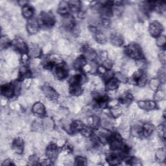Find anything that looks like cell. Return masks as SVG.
<instances>
[{
	"mask_svg": "<svg viewBox=\"0 0 166 166\" xmlns=\"http://www.w3.org/2000/svg\"><path fill=\"white\" fill-rule=\"evenodd\" d=\"M126 53L132 59L139 60L141 59L142 52L140 47L136 44H129L125 49Z\"/></svg>",
	"mask_w": 166,
	"mask_h": 166,
	"instance_id": "cell-1",
	"label": "cell"
},
{
	"mask_svg": "<svg viewBox=\"0 0 166 166\" xmlns=\"http://www.w3.org/2000/svg\"><path fill=\"white\" fill-rule=\"evenodd\" d=\"M110 147L114 150H119L123 148L122 138L118 134H114L109 137Z\"/></svg>",
	"mask_w": 166,
	"mask_h": 166,
	"instance_id": "cell-2",
	"label": "cell"
},
{
	"mask_svg": "<svg viewBox=\"0 0 166 166\" xmlns=\"http://www.w3.org/2000/svg\"><path fill=\"white\" fill-rule=\"evenodd\" d=\"M149 31L150 35L153 37H158L161 35L163 31L162 23L158 22H153L149 25Z\"/></svg>",
	"mask_w": 166,
	"mask_h": 166,
	"instance_id": "cell-3",
	"label": "cell"
},
{
	"mask_svg": "<svg viewBox=\"0 0 166 166\" xmlns=\"http://www.w3.org/2000/svg\"><path fill=\"white\" fill-rule=\"evenodd\" d=\"M68 69L66 65L60 64L53 69V75L58 79H62L68 76Z\"/></svg>",
	"mask_w": 166,
	"mask_h": 166,
	"instance_id": "cell-4",
	"label": "cell"
},
{
	"mask_svg": "<svg viewBox=\"0 0 166 166\" xmlns=\"http://www.w3.org/2000/svg\"><path fill=\"white\" fill-rule=\"evenodd\" d=\"M42 92L44 93L45 97L48 98L49 100L55 101L57 100L59 97V94L56 90L53 87L49 86H44L42 88Z\"/></svg>",
	"mask_w": 166,
	"mask_h": 166,
	"instance_id": "cell-5",
	"label": "cell"
},
{
	"mask_svg": "<svg viewBox=\"0 0 166 166\" xmlns=\"http://www.w3.org/2000/svg\"><path fill=\"white\" fill-rule=\"evenodd\" d=\"M13 46L15 50L23 53H25L28 49V47H27L26 43L24 42L23 38L21 37H18L14 39L13 42Z\"/></svg>",
	"mask_w": 166,
	"mask_h": 166,
	"instance_id": "cell-6",
	"label": "cell"
},
{
	"mask_svg": "<svg viewBox=\"0 0 166 166\" xmlns=\"http://www.w3.org/2000/svg\"><path fill=\"white\" fill-rule=\"evenodd\" d=\"M59 155L58 146L56 143H51L47 146L46 149V156L51 160H54Z\"/></svg>",
	"mask_w": 166,
	"mask_h": 166,
	"instance_id": "cell-7",
	"label": "cell"
},
{
	"mask_svg": "<svg viewBox=\"0 0 166 166\" xmlns=\"http://www.w3.org/2000/svg\"><path fill=\"white\" fill-rule=\"evenodd\" d=\"M138 107L142 110H152L156 107L157 105L155 101L149 100H140L138 102Z\"/></svg>",
	"mask_w": 166,
	"mask_h": 166,
	"instance_id": "cell-8",
	"label": "cell"
},
{
	"mask_svg": "<svg viewBox=\"0 0 166 166\" xmlns=\"http://www.w3.org/2000/svg\"><path fill=\"white\" fill-rule=\"evenodd\" d=\"M38 22L37 20L32 19L29 20L27 23L26 30L28 33L31 34V35H34L38 32Z\"/></svg>",
	"mask_w": 166,
	"mask_h": 166,
	"instance_id": "cell-9",
	"label": "cell"
},
{
	"mask_svg": "<svg viewBox=\"0 0 166 166\" xmlns=\"http://www.w3.org/2000/svg\"><path fill=\"white\" fill-rule=\"evenodd\" d=\"M110 37L111 43L116 47H118L121 46L123 44V42H123L124 40H123V37L119 32H112Z\"/></svg>",
	"mask_w": 166,
	"mask_h": 166,
	"instance_id": "cell-10",
	"label": "cell"
},
{
	"mask_svg": "<svg viewBox=\"0 0 166 166\" xmlns=\"http://www.w3.org/2000/svg\"><path fill=\"white\" fill-rule=\"evenodd\" d=\"M32 112L36 115L44 116L46 114V107L42 102H37L32 105Z\"/></svg>",
	"mask_w": 166,
	"mask_h": 166,
	"instance_id": "cell-11",
	"label": "cell"
},
{
	"mask_svg": "<svg viewBox=\"0 0 166 166\" xmlns=\"http://www.w3.org/2000/svg\"><path fill=\"white\" fill-rule=\"evenodd\" d=\"M12 149L15 153L22 154L24 150V143L22 138H16L13 143Z\"/></svg>",
	"mask_w": 166,
	"mask_h": 166,
	"instance_id": "cell-12",
	"label": "cell"
},
{
	"mask_svg": "<svg viewBox=\"0 0 166 166\" xmlns=\"http://www.w3.org/2000/svg\"><path fill=\"white\" fill-rule=\"evenodd\" d=\"M42 54V49L37 44H31L29 47V55L32 58H38Z\"/></svg>",
	"mask_w": 166,
	"mask_h": 166,
	"instance_id": "cell-13",
	"label": "cell"
},
{
	"mask_svg": "<svg viewBox=\"0 0 166 166\" xmlns=\"http://www.w3.org/2000/svg\"><path fill=\"white\" fill-rule=\"evenodd\" d=\"M83 53L84 57H85L84 58L90 60V61H94L97 57L96 53L92 49V48L89 46H84L83 47Z\"/></svg>",
	"mask_w": 166,
	"mask_h": 166,
	"instance_id": "cell-14",
	"label": "cell"
},
{
	"mask_svg": "<svg viewBox=\"0 0 166 166\" xmlns=\"http://www.w3.org/2000/svg\"><path fill=\"white\" fill-rule=\"evenodd\" d=\"M1 93L6 98H11L14 94L13 86L10 84H5L1 87Z\"/></svg>",
	"mask_w": 166,
	"mask_h": 166,
	"instance_id": "cell-15",
	"label": "cell"
},
{
	"mask_svg": "<svg viewBox=\"0 0 166 166\" xmlns=\"http://www.w3.org/2000/svg\"><path fill=\"white\" fill-rule=\"evenodd\" d=\"M69 10V5L68 2L65 1H60L58 7V13L62 16H66L68 13Z\"/></svg>",
	"mask_w": 166,
	"mask_h": 166,
	"instance_id": "cell-16",
	"label": "cell"
},
{
	"mask_svg": "<svg viewBox=\"0 0 166 166\" xmlns=\"http://www.w3.org/2000/svg\"><path fill=\"white\" fill-rule=\"evenodd\" d=\"M154 131V125L150 123H145L142 126V131H141V134H143L144 136L148 137L153 133Z\"/></svg>",
	"mask_w": 166,
	"mask_h": 166,
	"instance_id": "cell-17",
	"label": "cell"
},
{
	"mask_svg": "<svg viewBox=\"0 0 166 166\" xmlns=\"http://www.w3.org/2000/svg\"><path fill=\"white\" fill-rule=\"evenodd\" d=\"M42 124H43L44 129L46 130L48 132L53 131L54 126H55V123H54L53 120L49 117H45V118L42 120Z\"/></svg>",
	"mask_w": 166,
	"mask_h": 166,
	"instance_id": "cell-18",
	"label": "cell"
},
{
	"mask_svg": "<svg viewBox=\"0 0 166 166\" xmlns=\"http://www.w3.org/2000/svg\"><path fill=\"white\" fill-rule=\"evenodd\" d=\"M69 92L73 96H80L83 93V89L78 84H72L69 87Z\"/></svg>",
	"mask_w": 166,
	"mask_h": 166,
	"instance_id": "cell-19",
	"label": "cell"
},
{
	"mask_svg": "<svg viewBox=\"0 0 166 166\" xmlns=\"http://www.w3.org/2000/svg\"><path fill=\"white\" fill-rule=\"evenodd\" d=\"M121 95H122L121 97L120 98V102L123 106L126 107L131 103L132 95L131 94V93L125 92Z\"/></svg>",
	"mask_w": 166,
	"mask_h": 166,
	"instance_id": "cell-20",
	"label": "cell"
},
{
	"mask_svg": "<svg viewBox=\"0 0 166 166\" xmlns=\"http://www.w3.org/2000/svg\"><path fill=\"white\" fill-rule=\"evenodd\" d=\"M107 160L109 164L117 165L119 164L121 161V158L119 155L116 153H112L107 157Z\"/></svg>",
	"mask_w": 166,
	"mask_h": 166,
	"instance_id": "cell-21",
	"label": "cell"
},
{
	"mask_svg": "<svg viewBox=\"0 0 166 166\" xmlns=\"http://www.w3.org/2000/svg\"><path fill=\"white\" fill-rule=\"evenodd\" d=\"M22 13L24 18H30L32 16L33 14H34V11H33L32 8L31 6L27 5L22 7Z\"/></svg>",
	"mask_w": 166,
	"mask_h": 166,
	"instance_id": "cell-22",
	"label": "cell"
},
{
	"mask_svg": "<svg viewBox=\"0 0 166 166\" xmlns=\"http://www.w3.org/2000/svg\"><path fill=\"white\" fill-rule=\"evenodd\" d=\"M84 127V123L82 121L76 120L74 121L71 123V129L72 132H78V131H81Z\"/></svg>",
	"mask_w": 166,
	"mask_h": 166,
	"instance_id": "cell-23",
	"label": "cell"
},
{
	"mask_svg": "<svg viewBox=\"0 0 166 166\" xmlns=\"http://www.w3.org/2000/svg\"><path fill=\"white\" fill-rule=\"evenodd\" d=\"M155 158L158 162H163L165 160V151L163 148L157 149L155 154Z\"/></svg>",
	"mask_w": 166,
	"mask_h": 166,
	"instance_id": "cell-24",
	"label": "cell"
},
{
	"mask_svg": "<svg viewBox=\"0 0 166 166\" xmlns=\"http://www.w3.org/2000/svg\"><path fill=\"white\" fill-rule=\"evenodd\" d=\"M48 59H49V61L51 63H52V64H55L57 65L62 64V58L57 53H53L52 55H51L48 57Z\"/></svg>",
	"mask_w": 166,
	"mask_h": 166,
	"instance_id": "cell-25",
	"label": "cell"
},
{
	"mask_svg": "<svg viewBox=\"0 0 166 166\" xmlns=\"http://www.w3.org/2000/svg\"><path fill=\"white\" fill-rule=\"evenodd\" d=\"M95 39L96 42H98L99 44L103 45L106 44L107 37L105 33L102 32L101 31H99L95 34Z\"/></svg>",
	"mask_w": 166,
	"mask_h": 166,
	"instance_id": "cell-26",
	"label": "cell"
},
{
	"mask_svg": "<svg viewBox=\"0 0 166 166\" xmlns=\"http://www.w3.org/2000/svg\"><path fill=\"white\" fill-rule=\"evenodd\" d=\"M38 119H36L35 121L32 123L31 127L33 131H35V132H41L44 129L43 124H42V121Z\"/></svg>",
	"mask_w": 166,
	"mask_h": 166,
	"instance_id": "cell-27",
	"label": "cell"
},
{
	"mask_svg": "<svg viewBox=\"0 0 166 166\" xmlns=\"http://www.w3.org/2000/svg\"><path fill=\"white\" fill-rule=\"evenodd\" d=\"M86 64V60L84 57H78L74 60L73 65L75 69H80L82 68Z\"/></svg>",
	"mask_w": 166,
	"mask_h": 166,
	"instance_id": "cell-28",
	"label": "cell"
},
{
	"mask_svg": "<svg viewBox=\"0 0 166 166\" xmlns=\"http://www.w3.org/2000/svg\"><path fill=\"white\" fill-rule=\"evenodd\" d=\"M119 86V82L117 81L115 78H113L110 79L109 81L107 83L106 87L108 90H116Z\"/></svg>",
	"mask_w": 166,
	"mask_h": 166,
	"instance_id": "cell-29",
	"label": "cell"
},
{
	"mask_svg": "<svg viewBox=\"0 0 166 166\" xmlns=\"http://www.w3.org/2000/svg\"><path fill=\"white\" fill-rule=\"evenodd\" d=\"M160 85V82L158 78H152L149 82V88L153 91H155L158 88V87Z\"/></svg>",
	"mask_w": 166,
	"mask_h": 166,
	"instance_id": "cell-30",
	"label": "cell"
},
{
	"mask_svg": "<svg viewBox=\"0 0 166 166\" xmlns=\"http://www.w3.org/2000/svg\"><path fill=\"white\" fill-rule=\"evenodd\" d=\"M114 77L118 82L122 83H126L128 81V78L126 77V75H125L122 72H116L114 74Z\"/></svg>",
	"mask_w": 166,
	"mask_h": 166,
	"instance_id": "cell-31",
	"label": "cell"
},
{
	"mask_svg": "<svg viewBox=\"0 0 166 166\" xmlns=\"http://www.w3.org/2000/svg\"><path fill=\"white\" fill-rule=\"evenodd\" d=\"M110 112L112 117H116H116H118L121 115V114L123 113L122 108L119 107L118 106H116L115 107L112 108L110 110Z\"/></svg>",
	"mask_w": 166,
	"mask_h": 166,
	"instance_id": "cell-32",
	"label": "cell"
},
{
	"mask_svg": "<svg viewBox=\"0 0 166 166\" xmlns=\"http://www.w3.org/2000/svg\"><path fill=\"white\" fill-rule=\"evenodd\" d=\"M10 44V38L7 35L2 36L1 38V49H6Z\"/></svg>",
	"mask_w": 166,
	"mask_h": 166,
	"instance_id": "cell-33",
	"label": "cell"
},
{
	"mask_svg": "<svg viewBox=\"0 0 166 166\" xmlns=\"http://www.w3.org/2000/svg\"><path fill=\"white\" fill-rule=\"evenodd\" d=\"M166 43V38L164 35H160L156 38V46L159 47H163L165 46Z\"/></svg>",
	"mask_w": 166,
	"mask_h": 166,
	"instance_id": "cell-34",
	"label": "cell"
},
{
	"mask_svg": "<svg viewBox=\"0 0 166 166\" xmlns=\"http://www.w3.org/2000/svg\"><path fill=\"white\" fill-rule=\"evenodd\" d=\"M153 97L156 101H160L163 100V99H164L165 98V91H163L162 90H158V91H156L155 94H154Z\"/></svg>",
	"mask_w": 166,
	"mask_h": 166,
	"instance_id": "cell-35",
	"label": "cell"
},
{
	"mask_svg": "<svg viewBox=\"0 0 166 166\" xmlns=\"http://www.w3.org/2000/svg\"><path fill=\"white\" fill-rule=\"evenodd\" d=\"M157 75L159 77V81L160 82H161L163 84H165V68H160L159 71L158 73H157Z\"/></svg>",
	"mask_w": 166,
	"mask_h": 166,
	"instance_id": "cell-36",
	"label": "cell"
},
{
	"mask_svg": "<svg viewBox=\"0 0 166 166\" xmlns=\"http://www.w3.org/2000/svg\"><path fill=\"white\" fill-rule=\"evenodd\" d=\"M157 134L158 136L161 137V138H165V125L161 124L157 127Z\"/></svg>",
	"mask_w": 166,
	"mask_h": 166,
	"instance_id": "cell-37",
	"label": "cell"
},
{
	"mask_svg": "<svg viewBox=\"0 0 166 166\" xmlns=\"http://www.w3.org/2000/svg\"><path fill=\"white\" fill-rule=\"evenodd\" d=\"M147 81V75H146L145 74H142L140 77L138 78L136 83H138L139 86L143 87L144 86H146Z\"/></svg>",
	"mask_w": 166,
	"mask_h": 166,
	"instance_id": "cell-38",
	"label": "cell"
},
{
	"mask_svg": "<svg viewBox=\"0 0 166 166\" xmlns=\"http://www.w3.org/2000/svg\"><path fill=\"white\" fill-rule=\"evenodd\" d=\"M69 7H70L72 11L77 12L78 8L80 7V2L78 1H70L68 2Z\"/></svg>",
	"mask_w": 166,
	"mask_h": 166,
	"instance_id": "cell-39",
	"label": "cell"
},
{
	"mask_svg": "<svg viewBox=\"0 0 166 166\" xmlns=\"http://www.w3.org/2000/svg\"><path fill=\"white\" fill-rule=\"evenodd\" d=\"M81 134L83 135V136L84 138H90L92 135L93 132L92 129L88 127H84L83 129L81 131Z\"/></svg>",
	"mask_w": 166,
	"mask_h": 166,
	"instance_id": "cell-40",
	"label": "cell"
},
{
	"mask_svg": "<svg viewBox=\"0 0 166 166\" xmlns=\"http://www.w3.org/2000/svg\"><path fill=\"white\" fill-rule=\"evenodd\" d=\"M22 84H21L20 82H18V81H16V82H15L13 85V88L15 95H17L20 94L21 92H22Z\"/></svg>",
	"mask_w": 166,
	"mask_h": 166,
	"instance_id": "cell-41",
	"label": "cell"
},
{
	"mask_svg": "<svg viewBox=\"0 0 166 166\" xmlns=\"http://www.w3.org/2000/svg\"><path fill=\"white\" fill-rule=\"evenodd\" d=\"M21 107H22L21 105L16 101H11L9 104V108L14 111H20L21 110Z\"/></svg>",
	"mask_w": 166,
	"mask_h": 166,
	"instance_id": "cell-42",
	"label": "cell"
},
{
	"mask_svg": "<svg viewBox=\"0 0 166 166\" xmlns=\"http://www.w3.org/2000/svg\"><path fill=\"white\" fill-rule=\"evenodd\" d=\"M75 164L76 165H87V160L84 157L82 156H77L75 160Z\"/></svg>",
	"mask_w": 166,
	"mask_h": 166,
	"instance_id": "cell-43",
	"label": "cell"
},
{
	"mask_svg": "<svg viewBox=\"0 0 166 166\" xmlns=\"http://www.w3.org/2000/svg\"><path fill=\"white\" fill-rule=\"evenodd\" d=\"M90 160L91 162H93V164H97L99 162H101V156L97 154H92L90 155Z\"/></svg>",
	"mask_w": 166,
	"mask_h": 166,
	"instance_id": "cell-44",
	"label": "cell"
},
{
	"mask_svg": "<svg viewBox=\"0 0 166 166\" xmlns=\"http://www.w3.org/2000/svg\"><path fill=\"white\" fill-rule=\"evenodd\" d=\"M114 77V73L112 71H110V70H107L106 71V73H105L103 75V79L105 81V82H108V81H109L112 78H113V77Z\"/></svg>",
	"mask_w": 166,
	"mask_h": 166,
	"instance_id": "cell-45",
	"label": "cell"
},
{
	"mask_svg": "<svg viewBox=\"0 0 166 166\" xmlns=\"http://www.w3.org/2000/svg\"><path fill=\"white\" fill-rule=\"evenodd\" d=\"M52 49H53L52 44L50 43V42H46V43L44 44L43 48H42V51H43L44 54H47L48 53H49L50 51L52 50Z\"/></svg>",
	"mask_w": 166,
	"mask_h": 166,
	"instance_id": "cell-46",
	"label": "cell"
},
{
	"mask_svg": "<svg viewBox=\"0 0 166 166\" xmlns=\"http://www.w3.org/2000/svg\"><path fill=\"white\" fill-rule=\"evenodd\" d=\"M119 101L118 99H117L116 98L115 99H110V100H108L107 101V106L108 107H110V108H113V107H115L116 106H117V105H118Z\"/></svg>",
	"mask_w": 166,
	"mask_h": 166,
	"instance_id": "cell-47",
	"label": "cell"
},
{
	"mask_svg": "<svg viewBox=\"0 0 166 166\" xmlns=\"http://www.w3.org/2000/svg\"><path fill=\"white\" fill-rule=\"evenodd\" d=\"M136 64L137 67H138L140 69L146 68V66H147L146 61L143 59H140L139 60H137Z\"/></svg>",
	"mask_w": 166,
	"mask_h": 166,
	"instance_id": "cell-48",
	"label": "cell"
},
{
	"mask_svg": "<svg viewBox=\"0 0 166 166\" xmlns=\"http://www.w3.org/2000/svg\"><path fill=\"white\" fill-rule=\"evenodd\" d=\"M28 162L29 165H37L38 162V158L37 156L32 155L29 157Z\"/></svg>",
	"mask_w": 166,
	"mask_h": 166,
	"instance_id": "cell-49",
	"label": "cell"
},
{
	"mask_svg": "<svg viewBox=\"0 0 166 166\" xmlns=\"http://www.w3.org/2000/svg\"><path fill=\"white\" fill-rule=\"evenodd\" d=\"M32 81L31 80V78H25V79H24L23 82L22 83V86L25 89L29 88L32 85Z\"/></svg>",
	"mask_w": 166,
	"mask_h": 166,
	"instance_id": "cell-50",
	"label": "cell"
},
{
	"mask_svg": "<svg viewBox=\"0 0 166 166\" xmlns=\"http://www.w3.org/2000/svg\"><path fill=\"white\" fill-rule=\"evenodd\" d=\"M99 59H100L102 60V61L104 62L105 60H107L108 58V52L105 50L101 51L100 52H99Z\"/></svg>",
	"mask_w": 166,
	"mask_h": 166,
	"instance_id": "cell-51",
	"label": "cell"
},
{
	"mask_svg": "<svg viewBox=\"0 0 166 166\" xmlns=\"http://www.w3.org/2000/svg\"><path fill=\"white\" fill-rule=\"evenodd\" d=\"M111 22L109 18H103L101 21V24L102 27H104L105 28H107L108 27H110L111 25Z\"/></svg>",
	"mask_w": 166,
	"mask_h": 166,
	"instance_id": "cell-52",
	"label": "cell"
},
{
	"mask_svg": "<svg viewBox=\"0 0 166 166\" xmlns=\"http://www.w3.org/2000/svg\"><path fill=\"white\" fill-rule=\"evenodd\" d=\"M102 66H103L107 69L112 68V66H113L112 60H111L110 59H107L106 60H105V61L103 62V65Z\"/></svg>",
	"mask_w": 166,
	"mask_h": 166,
	"instance_id": "cell-53",
	"label": "cell"
},
{
	"mask_svg": "<svg viewBox=\"0 0 166 166\" xmlns=\"http://www.w3.org/2000/svg\"><path fill=\"white\" fill-rule=\"evenodd\" d=\"M99 123H100V119H99V117L96 116H93V123L92 126V127L96 128L99 126Z\"/></svg>",
	"mask_w": 166,
	"mask_h": 166,
	"instance_id": "cell-54",
	"label": "cell"
},
{
	"mask_svg": "<svg viewBox=\"0 0 166 166\" xmlns=\"http://www.w3.org/2000/svg\"><path fill=\"white\" fill-rule=\"evenodd\" d=\"M159 59H160V62L161 64H165V52L164 51L160 53L159 55Z\"/></svg>",
	"mask_w": 166,
	"mask_h": 166,
	"instance_id": "cell-55",
	"label": "cell"
},
{
	"mask_svg": "<svg viewBox=\"0 0 166 166\" xmlns=\"http://www.w3.org/2000/svg\"><path fill=\"white\" fill-rule=\"evenodd\" d=\"M117 95V92L116 91V90H109V91H108V96L110 99H115V98H116Z\"/></svg>",
	"mask_w": 166,
	"mask_h": 166,
	"instance_id": "cell-56",
	"label": "cell"
},
{
	"mask_svg": "<svg viewBox=\"0 0 166 166\" xmlns=\"http://www.w3.org/2000/svg\"><path fill=\"white\" fill-rule=\"evenodd\" d=\"M83 68V71L84 72H85V73H90L92 71V66L90 64H86L84 65Z\"/></svg>",
	"mask_w": 166,
	"mask_h": 166,
	"instance_id": "cell-57",
	"label": "cell"
},
{
	"mask_svg": "<svg viewBox=\"0 0 166 166\" xmlns=\"http://www.w3.org/2000/svg\"><path fill=\"white\" fill-rule=\"evenodd\" d=\"M56 144L58 147H64L66 145V141L65 140H64L63 139L60 138L57 140Z\"/></svg>",
	"mask_w": 166,
	"mask_h": 166,
	"instance_id": "cell-58",
	"label": "cell"
},
{
	"mask_svg": "<svg viewBox=\"0 0 166 166\" xmlns=\"http://www.w3.org/2000/svg\"><path fill=\"white\" fill-rule=\"evenodd\" d=\"M97 71L99 72V73L104 75L105 73H106L107 69L105 68L103 66H99V67H97Z\"/></svg>",
	"mask_w": 166,
	"mask_h": 166,
	"instance_id": "cell-59",
	"label": "cell"
},
{
	"mask_svg": "<svg viewBox=\"0 0 166 166\" xmlns=\"http://www.w3.org/2000/svg\"><path fill=\"white\" fill-rule=\"evenodd\" d=\"M14 164L13 163V161L9 158L5 159L4 161H3L2 165H14Z\"/></svg>",
	"mask_w": 166,
	"mask_h": 166,
	"instance_id": "cell-60",
	"label": "cell"
},
{
	"mask_svg": "<svg viewBox=\"0 0 166 166\" xmlns=\"http://www.w3.org/2000/svg\"><path fill=\"white\" fill-rule=\"evenodd\" d=\"M157 105H158V107L160 108V109L164 110L165 108V101L164 100V99H163V100H162V101H158V104H157Z\"/></svg>",
	"mask_w": 166,
	"mask_h": 166,
	"instance_id": "cell-61",
	"label": "cell"
},
{
	"mask_svg": "<svg viewBox=\"0 0 166 166\" xmlns=\"http://www.w3.org/2000/svg\"><path fill=\"white\" fill-rule=\"evenodd\" d=\"M21 60H22V61L23 63L28 62V60H29V57H28V55H27V54H26L25 53H23L22 55V57H21Z\"/></svg>",
	"mask_w": 166,
	"mask_h": 166,
	"instance_id": "cell-62",
	"label": "cell"
},
{
	"mask_svg": "<svg viewBox=\"0 0 166 166\" xmlns=\"http://www.w3.org/2000/svg\"><path fill=\"white\" fill-rule=\"evenodd\" d=\"M1 106L2 107H5L6 105L7 104V99H6L5 97L4 96H2L1 99Z\"/></svg>",
	"mask_w": 166,
	"mask_h": 166,
	"instance_id": "cell-63",
	"label": "cell"
},
{
	"mask_svg": "<svg viewBox=\"0 0 166 166\" xmlns=\"http://www.w3.org/2000/svg\"><path fill=\"white\" fill-rule=\"evenodd\" d=\"M18 3V4L20 5H22V6H23V7H24V6L27 5V4H28V1H20Z\"/></svg>",
	"mask_w": 166,
	"mask_h": 166,
	"instance_id": "cell-64",
	"label": "cell"
}]
</instances>
